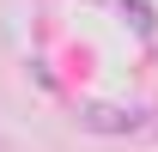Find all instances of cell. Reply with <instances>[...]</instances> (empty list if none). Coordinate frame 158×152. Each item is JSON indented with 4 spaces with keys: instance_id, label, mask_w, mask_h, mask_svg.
Listing matches in <instances>:
<instances>
[{
    "instance_id": "obj_2",
    "label": "cell",
    "mask_w": 158,
    "mask_h": 152,
    "mask_svg": "<svg viewBox=\"0 0 158 152\" xmlns=\"http://www.w3.org/2000/svg\"><path fill=\"white\" fill-rule=\"evenodd\" d=\"M122 12H128V24H134L140 37H152V31H158V19H152V6H146V0H122Z\"/></svg>"
},
{
    "instance_id": "obj_1",
    "label": "cell",
    "mask_w": 158,
    "mask_h": 152,
    "mask_svg": "<svg viewBox=\"0 0 158 152\" xmlns=\"http://www.w3.org/2000/svg\"><path fill=\"white\" fill-rule=\"evenodd\" d=\"M140 122H146V110H116V103H91L85 110V128H98V134H134Z\"/></svg>"
}]
</instances>
